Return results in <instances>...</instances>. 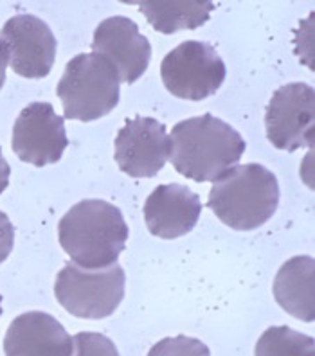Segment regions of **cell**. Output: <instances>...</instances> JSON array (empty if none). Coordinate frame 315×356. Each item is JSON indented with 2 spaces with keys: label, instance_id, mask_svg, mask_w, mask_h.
<instances>
[{
  "label": "cell",
  "instance_id": "obj_14",
  "mask_svg": "<svg viewBox=\"0 0 315 356\" xmlns=\"http://www.w3.org/2000/svg\"><path fill=\"white\" fill-rule=\"evenodd\" d=\"M276 302L299 321L315 318V261L312 256H296L277 270L274 279Z\"/></svg>",
  "mask_w": 315,
  "mask_h": 356
},
{
  "label": "cell",
  "instance_id": "obj_9",
  "mask_svg": "<svg viewBox=\"0 0 315 356\" xmlns=\"http://www.w3.org/2000/svg\"><path fill=\"white\" fill-rule=\"evenodd\" d=\"M0 40L9 52L11 69L18 76L42 79L49 76L56 60V38L42 18L17 15L0 29Z\"/></svg>",
  "mask_w": 315,
  "mask_h": 356
},
{
  "label": "cell",
  "instance_id": "obj_7",
  "mask_svg": "<svg viewBox=\"0 0 315 356\" xmlns=\"http://www.w3.org/2000/svg\"><path fill=\"white\" fill-rule=\"evenodd\" d=\"M265 130L277 149L312 148L315 140L314 87L308 83H289L277 88L265 112Z\"/></svg>",
  "mask_w": 315,
  "mask_h": 356
},
{
  "label": "cell",
  "instance_id": "obj_4",
  "mask_svg": "<svg viewBox=\"0 0 315 356\" xmlns=\"http://www.w3.org/2000/svg\"><path fill=\"white\" fill-rule=\"evenodd\" d=\"M119 81L115 67L97 52L72 58L56 87L65 119L88 122L108 115L119 103Z\"/></svg>",
  "mask_w": 315,
  "mask_h": 356
},
{
  "label": "cell",
  "instance_id": "obj_17",
  "mask_svg": "<svg viewBox=\"0 0 315 356\" xmlns=\"http://www.w3.org/2000/svg\"><path fill=\"white\" fill-rule=\"evenodd\" d=\"M148 356H211L209 348L198 339L186 334H177L170 339H162L150 349Z\"/></svg>",
  "mask_w": 315,
  "mask_h": 356
},
{
  "label": "cell",
  "instance_id": "obj_8",
  "mask_svg": "<svg viewBox=\"0 0 315 356\" xmlns=\"http://www.w3.org/2000/svg\"><path fill=\"white\" fill-rule=\"evenodd\" d=\"M67 146L65 122L51 103L36 101L27 104L15 121L11 148L22 162L36 168L56 164Z\"/></svg>",
  "mask_w": 315,
  "mask_h": 356
},
{
  "label": "cell",
  "instance_id": "obj_21",
  "mask_svg": "<svg viewBox=\"0 0 315 356\" xmlns=\"http://www.w3.org/2000/svg\"><path fill=\"white\" fill-rule=\"evenodd\" d=\"M8 63H9V52L6 44L0 40V88L4 87V81H6V69H8Z\"/></svg>",
  "mask_w": 315,
  "mask_h": 356
},
{
  "label": "cell",
  "instance_id": "obj_20",
  "mask_svg": "<svg viewBox=\"0 0 315 356\" xmlns=\"http://www.w3.org/2000/svg\"><path fill=\"white\" fill-rule=\"evenodd\" d=\"M9 175H11V168H9L8 161L2 155V148H0V195L8 189Z\"/></svg>",
  "mask_w": 315,
  "mask_h": 356
},
{
  "label": "cell",
  "instance_id": "obj_22",
  "mask_svg": "<svg viewBox=\"0 0 315 356\" xmlns=\"http://www.w3.org/2000/svg\"><path fill=\"white\" fill-rule=\"evenodd\" d=\"M0 317H2V296H0Z\"/></svg>",
  "mask_w": 315,
  "mask_h": 356
},
{
  "label": "cell",
  "instance_id": "obj_5",
  "mask_svg": "<svg viewBox=\"0 0 315 356\" xmlns=\"http://www.w3.org/2000/svg\"><path fill=\"white\" fill-rule=\"evenodd\" d=\"M124 282L127 275L118 263L108 268L87 270L70 261L58 272L54 296L70 315L99 321L110 317L121 305Z\"/></svg>",
  "mask_w": 315,
  "mask_h": 356
},
{
  "label": "cell",
  "instance_id": "obj_13",
  "mask_svg": "<svg viewBox=\"0 0 315 356\" xmlns=\"http://www.w3.org/2000/svg\"><path fill=\"white\" fill-rule=\"evenodd\" d=\"M6 356H72V337L45 312L18 315L4 337Z\"/></svg>",
  "mask_w": 315,
  "mask_h": 356
},
{
  "label": "cell",
  "instance_id": "obj_15",
  "mask_svg": "<svg viewBox=\"0 0 315 356\" xmlns=\"http://www.w3.org/2000/svg\"><path fill=\"white\" fill-rule=\"evenodd\" d=\"M140 9L150 26L162 35H173L177 31L197 29L209 20L215 11V4L209 0H146V2H130Z\"/></svg>",
  "mask_w": 315,
  "mask_h": 356
},
{
  "label": "cell",
  "instance_id": "obj_12",
  "mask_svg": "<svg viewBox=\"0 0 315 356\" xmlns=\"http://www.w3.org/2000/svg\"><path fill=\"white\" fill-rule=\"evenodd\" d=\"M200 213V196L180 184L155 187L145 204L146 227L152 234L162 239H175L191 232Z\"/></svg>",
  "mask_w": 315,
  "mask_h": 356
},
{
  "label": "cell",
  "instance_id": "obj_2",
  "mask_svg": "<svg viewBox=\"0 0 315 356\" xmlns=\"http://www.w3.org/2000/svg\"><path fill=\"white\" fill-rule=\"evenodd\" d=\"M58 239L79 268H108L127 247L128 225L114 204L83 200L60 220Z\"/></svg>",
  "mask_w": 315,
  "mask_h": 356
},
{
  "label": "cell",
  "instance_id": "obj_10",
  "mask_svg": "<svg viewBox=\"0 0 315 356\" xmlns=\"http://www.w3.org/2000/svg\"><path fill=\"white\" fill-rule=\"evenodd\" d=\"M170 159L166 127L154 118L128 119L115 137V162L134 178H152Z\"/></svg>",
  "mask_w": 315,
  "mask_h": 356
},
{
  "label": "cell",
  "instance_id": "obj_11",
  "mask_svg": "<svg viewBox=\"0 0 315 356\" xmlns=\"http://www.w3.org/2000/svg\"><path fill=\"white\" fill-rule=\"evenodd\" d=\"M92 49L115 67L121 81L130 85L145 74L152 61L148 38L128 17L105 18L94 31Z\"/></svg>",
  "mask_w": 315,
  "mask_h": 356
},
{
  "label": "cell",
  "instance_id": "obj_1",
  "mask_svg": "<svg viewBox=\"0 0 315 356\" xmlns=\"http://www.w3.org/2000/svg\"><path fill=\"white\" fill-rule=\"evenodd\" d=\"M168 139L173 168L195 182H216L245 152L241 135L213 113L180 121Z\"/></svg>",
  "mask_w": 315,
  "mask_h": 356
},
{
  "label": "cell",
  "instance_id": "obj_18",
  "mask_svg": "<svg viewBox=\"0 0 315 356\" xmlns=\"http://www.w3.org/2000/svg\"><path fill=\"white\" fill-rule=\"evenodd\" d=\"M72 356H119L115 343L101 333L81 331L72 339Z\"/></svg>",
  "mask_w": 315,
  "mask_h": 356
},
{
  "label": "cell",
  "instance_id": "obj_16",
  "mask_svg": "<svg viewBox=\"0 0 315 356\" xmlns=\"http://www.w3.org/2000/svg\"><path fill=\"white\" fill-rule=\"evenodd\" d=\"M254 356H315V342L289 326H272L256 342Z\"/></svg>",
  "mask_w": 315,
  "mask_h": 356
},
{
  "label": "cell",
  "instance_id": "obj_19",
  "mask_svg": "<svg viewBox=\"0 0 315 356\" xmlns=\"http://www.w3.org/2000/svg\"><path fill=\"white\" fill-rule=\"evenodd\" d=\"M15 245V227L6 213L0 211V265L8 259Z\"/></svg>",
  "mask_w": 315,
  "mask_h": 356
},
{
  "label": "cell",
  "instance_id": "obj_3",
  "mask_svg": "<svg viewBox=\"0 0 315 356\" xmlns=\"http://www.w3.org/2000/svg\"><path fill=\"white\" fill-rule=\"evenodd\" d=\"M280 205L276 175L261 164L234 165L213 184L207 207L234 230H254L267 223Z\"/></svg>",
  "mask_w": 315,
  "mask_h": 356
},
{
  "label": "cell",
  "instance_id": "obj_6",
  "mask_svg": "<svg viewBox=\"0 0 315 356\" xmlns=\"http://www.w3.org/2000/svg\"><path fill=\"white\" fill-rule=\"evenodd\" d=\"M161 78L175 97L202 101L222 87L225 63L213 45L189 40L168 52L161 63Z\"/></svg>",
  "mask_w": 315,
  "mask_h": 356
}]
</instances>
